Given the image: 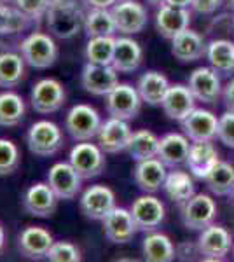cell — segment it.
<instances>
[{
    "label": "cell",
    "mask_w": 234,
    "mask_h": 262,
    "mask_svg": "<svg viewBox=\"0 0 234 262\" xmlns=\"http://www.w3.org/2000/svg\"><path fill=\"white\" fill-rule=\"evenodd\" d=\"M227 4H229V7L234 11V0H227Z\"/></svg>",
    "instance_id": "cell-49"
},
{
    "label": "cell",
    "mask_w": 234,
    "mask_h": 262,
    "mask_svg": "<svg viewBox=\"0 0 234 262\" xmlns=\"http://www.w3.org/2000/svg\"><path fill=\"white\" fill-rule=\"evenodd\" d=\"M147 4H148V6L157 7V9H159L161 6H164V4H166V0H147Z\"/></svg>",
    "instance_id": "cell-48"
},
{
    "label": "cell",
    "mask_w": 234,
    "mask_h": 262,
    "mask_svg": "<svg viewBox=\"0 0 234 262\" xmlns=\"http://www.w3.org/2000/svg\"><path fill=\"white\" fill-rule=\"evenodd\" d=\"M101 222H103L105 238L110 243L116 245L130 243L138 231L133 215H131V210L122 208V206H116Z\"/></svg>",
    "instance_id": "cell-15"
},
{
    "label": "cell",
    "mask_w": 234,
    "mask_h": 262,
    "mask_svg": "<svg viewBox=\"0 0 234 262\" xmlns=\"http://www.w3.org/2000/svg\"><path fill=\"white\" fill-rule=\"evenodd\" d=\"M189 88L193 91L196 101L203 103H217L222 95V84H220L219 72L211 67H199L189 77Z\"/></svg>",
    "instance_id": "cell-17"
},
{
    "label": "cell",
    "mask_w": 234,
    "mask_h": 262,
    "mask_svg": "<svg viewBox=\"0 0 234 262\" xmlns=\"http://www.w3.org/2000/svg\"><path fill=\"white\" fill-rule=\"evenodd\" d=\"M131 215L135 219L138 231L152 232L164 221V205L156 196H140L131 205Z\"/></svg>",
    "instance_id": "cell-16"
},
{
    "label": "cell",
    "mask_w": 234,
    "mask_h": 262,
    "mask_svg": "<svg viewBox=\"0 0 234 262\" xmlns=\"http://www.w3.org/2000/svg\"><path fill=\"white\" fill-rule=\"evenodd\" d=\"M182 128L189 140L193 142H211L217 138L219 119L214 112L205 108H194L189 116L182 121Z\"/></svg>",
    "instance_id": "cell-18"
},
{
    "label": "cell",
    "mask_w": 234,
    "mask_h": 262,
    "mask_svg": "<svg viewBox=\"0 0 234 262\" xmlns=\"http://www.w3.org/2000/svg\"><path fill=\"white\" fill-rule=\"evenodd\" d=\"M142 252L148 262H172L175 259V247L163 232H148L142 243Z\"/></svg>",
    "instance_id": "cell-30"
},
{
    "label": "cell",
    "mask_w": 234,
    "mask_h": 262,
    "mask_svg": "<svg viewBox=\"0 0 234 262\" xmlns=\"http://www.w3.org/2000/svg\"><path fill=\"white\" fill-rule=\"evenodd\" d=\"M46 259L53 262H80L82 260V255H80V250L74 243L54 242L51 245Z\"/></svg>",
    "instance_id": "cell-39"
},
{
    "label": "cell",
    "mask_w": 234,
    "mask_h": 262,
    "mask_svg": "<svg viewBox=\"0 0 234 262\" xmlns=\"http://www.w3.org/2000/svg\"><path fill=\"white\" fill-rule=\"evenodd\" d=\"M11 14H12V6L0 2V37L7 35L9 30V23H11Z\"/></svg>",
    "instance_id": "cell-43"
},
{
    "label": "cell",
    "mask_w": 234,
    "mask_h": 262,
    "mask_svg": "<svg viewBox=\"0 0 234 262\" xmlns=\"http://www.w3.org/2000/svg\"><path fill=\"white\" fill-rule=\"evenodd\" d=\"M59 198L54 194L48 182H39V184L30 185L21 196V205L25 212L32 217L49 219L53 217L58 208Z\"/></svg>",
    "instance_id": "cell-9"
},
{
    "label": "cell",
    "mask_w": 234,
    "mask_h": 262,
    "mask_svg": "<svg viewBox=\"0 0 234 262\" xmlns=\"http://www.w3.org/2000/svg\"><path fill=\"white\" fill-rule=\"evenodd\" d=\"M143 51L137 40L130 39L127 35L116 39V51H114L112 67L119 74H133L142 65Z\"/></svg>",
    "instance_id": "cell-27"
},
{
    "label": "cell",
    "mask_w": 234,
    "mask_h": 262,
    "mask_svg": "<svg viewBox=\"0 0 234 262\" xmlns=\"http://www.w3.org/2000/svg\"><path fill=\"white\" fill-rule=\"evenodd\" d=\"M161 107H163L164 114L168 116V119L182 122L196 108V98L189 86L169 84Z\"/></svg>",
    "instance_id": "cell-21"
},
{
    "label": "cell",
    "mask_w": 234,
    "mask_h": 262,
    "mask_svg": "<svg viewBox=\"0 0 234 262\" xmlns=\"http://www.w3.org/2000/svg\"><path fill=\"white\" fill-rule=\"evenodd\" d=\"M142 96L137 88L131 84L119 82L112 91L105 96V107L110 117L131 121L142 111Z\"/></svg>",
    "instance_id": "cell-4"
},
{
    "label": "cell",
    "mask_w": 234,
    "mask_h": 262,
    "mask_svg": "<svg viewBox=\"0 0 234 262\" xmlns=\"http://www.w3.org/2000/svg\"><path fill=\"white\" fill-rule=\"evenodd\" d=\"M232 257H234V245H232Z\"/></svg>",
    "instance_id": "cell-50"
},
{
    "label": "cell",
    "mask_w": 234,
    "mask_h": 262,
    "mask_svg": "<svg viewBox=\"0 0 234 262\" xmlns=\"http://www.w3.org/2000/svg\"><path fill=\"white\" fill-rule=\"evenodd\" d=\"M91 9H110L117 0H84Z\"/></svg>",
    "instance_id": "cell-45"
},
{
    "label": "cell",
    "mask_w": 234,
    "mask_h": 262,
    "mask_svg": "<svg viewBox=\"0 0 234 262\" xmlns=\"http://www.w3.org/2000/svg\"><path fill=\"white\" fill-rule=\"evenodd\" d=\"M65 100L67 93L63 84L51 77L40 79L39 82H35V86L32 88V93H30V101H32L33 111L37 114H42V116L58 112L65 105Z\"/></svg>",
    "instance_id": "cell-8"
},
{
    "label": "cell",
    "mask_w": 234,
    "mask_h": 262,
    "mask_svg": "<svg viewBox=\"0 0 234 262\" xmlns=\"http://www.w3.org/2000/svg\"><path fill=\"white\" fill-rule=\"evenodd\" d=\"M169 88V82L161 72L151 70L145 72L142 77L138 79L137 90L142 96V101H145L151 107H157V105L163 103L164 95Z\"/></svg>",
    "instance_id": "cell-28"
},
{
    "label": "cell",
    "mask_w": 234,
    "mask_h": 262,
    "mask_svg": "<svg viewBox=\"0 0 234 262\" xmlns=\"http://www.w3.org/2000/svg\"><path fill=\"white\" fill-rule=\"evenodd\" d=\"M25 112L27 107L18 93L9 90L0 93V126L4 128L18 126L25 119Z\"/></svg>",
    "instance_id": "cell-35"
},
{
    "label": "cell",
    "mask_w": 234,
    "mask_h": 262,
    "mask_svg": "<svg viewBox=\"0 0 234 262\" xmlns=\"http://www.w3.org/2000/svg\"><path fill=\"white\" fill-rule=\"evenodd\" d=\"M53 0H11V6H14L19 12H23L28 19L39 21L44 18Z\"/></svg>",
    "instance_id": "cell-40"
},
{
    "label": "cell",
    "mask_w": 234,
    "mask_h": 262,
    "mask_svg": "<svg viewBox=\"0 0 234 262\" xmlns=\"http://www.w3.org/2000/svg\"><path fill=\"white\" fill-rule=\"evenodd\" d=\"M222 98H224V105L227 111L234 112V79L227 82V86L224 88L222 91Z\"/></svg>",
    "instance_id": "cell-44"
},
{
    "label": "cell",
    "mask_w": 234,
    "mask_h": 262,
    "mask_svg": "<svg viewBox=\"0 0 234 262\" xmlns=\"http://www.w3.org/2000/svg\"><path fill=\"white\" fill-rule=\"evenodd\" d=\"M157 149H159V138L148 129H138L131 135L130 145H127V154L133 161H145V159L157 158Z\"/></svg>",
    "instance_id": "cell-34"
},
{
    "label": "cell",
    "mask_w": 234,
    "mask_h": 262,
    "mask_svg": "<svg viewBox=\"0 0 234 262\" xmlns=\"http://www.w3.org/2000/svg\"><path fill=\"white\" fill-rule=\"evenodd\" d=\"M48 184L59 200L70 201L77 198L82 185V177L70 163H56L48 171Z\"/></svg>",
    "instance_id": "cell-14"
},
{
    "label": "cell",
    "mask_w": 234,
    "mask_h": 262,
    "mask_svg": "<svg viewBox=\"0 0 234 262\" xmlns=\"http://www.w3.org/2000/svg\"><path fill=\"white\" fill-rule=\"evenodd\" d=\"M205 182L215 196H234V166L231 163L219 161L205 177Z\"/></svg>",
    "instance_id": "cell-32"
},
{
    "label": "cell",
    "mask_w": 234,
    "mask_h": 262,
    "mask_svg": "<svg viewBox=\"0 0 234 262\" xmlns=\"http://www.w3.org/2000/svg\"><path fill=\"white\" fill-rule=\"evenodd\" d=\"M166 4L175 6V7H189V6H193V0H166Z\"/></svg>",
    "instance_id": "cell-46"
},
{
    "label": "cell",
    "mask_w": 234,
    "mask_h": 262,
    "mask_svg": "<svg viewBox=\"0 0 234 262\" xmlns=\"http://www.w3.org/2000/svg\"><path fill=\"white\" fill-rule=\"evenodd\" d=\"M116 37H91L86 46V60L95 65H112Z\"/></svg>",
    "instance_id": "cell-37"
},
{
    "label": "cell",
    "mask_w": 234,
    "mask_h": 262,
    "mask_svg": "<svg viewBox=\"0 0 234 262\" xmlns=\"http://www.w3.org/2000/svg\"><path fill=\"white\" fill-rule=\"evenodd\" d=\"M110 12L117 32L122 35H135L147 27V9L137 0H117L110 7Z\"/></svg>",
    "instance_id": "cell-7"
},
{
    "label": "cell",
    "mask_w": 234,
    "mask_h": 262,
    "mask_svg": "<svg viewBox=\"0 0 234 262\" xmlns=\"http://www.w3.org/2000/svg\"><path fill=\"white\" fill-rule=\"evenodd\" d=\"M166 164L159 158H151L145 161H138L133 170L135 184L147 194H154L161 191L166 180Z\"/></svg>",
    "instance_id": "cell-22"
},
{
    "label": "cell",
    "mask_w": 234,
    "mask_h": 262,
    "mask_svg": "<svg viewBox=\"0 0 234 262\" xmlns=\"http://www.w3.org/2000/svg\"><path fill=\"white\" fill-rule=\"evenodd\" d=\"M206 58L211 69L220 75L234 74V44L231 40H211L206 49Z\"/></svg>",
    "instance_id": "cell-31"
},
{
    "label": "cell",
    "mask_w": 234,
    "mask_h": 262,
    "mask_svg": "<svg viewBox=\"0 0 234 262\" xmlns=\"http://www.w3.org/2000/svg\"><path fill=\"white\" fill-rule=\"evenodd\" d=\"M4 247H6V232H4V227L0 226V253L4 252Z\"/></svg>",
    "instance_id": "cell-47"
},
{
    "label": "cell",
    "mask_w": 234,
    "mask_h": 262,
    "mask_svg": "<svg viewBox=\"0 0 234 262\" xmlns=\"http://www.w3.org/2000/svg\"><path fill=\"white\" fill-rule=\"evenodd\" d=\"M69 163L75 168V171L82 177V180L96 179L103 173L107 161H105V152L100 145L88 142H80L70 150Z\"/></svg>",
    "instance_id": "cell-6"
},
{
    "label": "cell",
    "mask_w": 234,
    "mask_h": 262,
    "mask_svg": "<svg viewBox=\"0 0 234 262\" xmlns=\"http://www.w3.org/2000/svg\"><path fill=\"white\" fill-rule=\"evenodd\" d=\"M189 23L190 12L187 11V7H175L169 6V4H164L156 12V28L159 32V35H163L164 39L172 40L180 32L189 28Z\"/></svg>",
    "instance_id": "cell-23"
},
{
    "label": "cell",
    "mask_w": 234,
    "mask_h": 262,
    "mask_svg": "<svg viewBox=\"0 0 234 262\" xmlns=\"http://www.w3.org/2000/svg\"><path fill=\"white\" fill-rule=\"evenodd\" d=\"M232 238L229 234V231L222 226H217V224H211V226L205 227L201 231L198 238V248L206 259L217 260V259H224L229 252L232 250Z\"/></svg>",
    "instance_id": "cell-19"
},
{
    "label": "cell",
    "mask_w": 234,
    "mask_h": 262,
    "mask_svg": "<svg viewBox=\"0 0 234 262\" xmlns=\"http://www.w3.org/2000/svg\"><path fill=\"white\" fill-rule=\"evenodd\" d=\"M19 54L32 69L44 70L58 60V46L51 35L44 32H32L19 44Z\"/></svg>",
    "instance_id": "cell-2"
},
{
    "label": "cell",
    "mask_w": 234,
    "mask_h": 262,
    "mask_svg": "<svg viewBox=\"0 0 234 262\" xmlns=\"http://www.w3.org/2000/svg\"><path fill=\"white\" fill-rule=\"evenodd\" d=\"M217 217V205L208 194H194L182 205V221L190 231H203Z\"/></svg>",
    "instance_id": "cell-11"
},
{
    "label": "cell",
    "mask_w": 234,
    "mask_h": 262,
    "mask_svg": "<svg viewBox=\"0 0 234 262\" xmlns=\"http://www.w3.org/2000/svg\"><path fill=\"white\" fill-rule=\"evenodd\" d=\"M79 206L82 215L89 221H103L116 208V194L107 185H91L82 192Z\"/></svg>",
    "instance_id": "cell-10"
},
{
    "label": "cell",
    "mask_w": 234,
    "mask_h": 262,
    "mask_svg": "<svg viewBox=\"0 0 234 262\" xmlns=\"http://www.w3.org/2000/svg\"><path fill=\"white\" fill-rule=\"evenodd\" d=\"M133 131L130 128V122L117 117H110L105 122H101L98 131V145L105 154H117L127 149Z\"/></svg>",
    "instance_id": "cell-13"
},
{
    "label": "cell",
    "mask_w": 234,
    "mask_h": 262,
    "mask_svg": "<svg viewBox=\"0 0 234 262\" xmlns=\"http://www.w3.org/2000/svg\"><path fill=\"white\" fill-rule=\"evenodd\" d=\"M84 32L91 37H114L117 32L110 9H91L84 19Z\"/></svg>",
    "instance_id": "cell-36"
},
{
    "label": "cell",
    "mask_w": 234,
    "mask_h": 262,
    "mask_svg": "<svg viewBox=\"0 0 234 262\" xmlns=\"http://www.w3.org/2000/svg\"><path fill=\"white\" fill-rule=\"evenodd\" d=\"M217 138L229 149H234V112L227 111L219 117V131Z\"/></svg>",
    "instance_id": "cell-41"
},
{
    "label": "cell",
    "mask_w": 234,
    "mask_h": 262,
    "mask_svg": "<svg viewBox=\"0 0 234 262\" xmlns=\"http://www.w3.org/2000/svg\"><path fill=\"white\" fill-rule=\"evenodd\" d=\"M82 7L77 0H53L46 12L48 30L58 39H72L77 35L80 28H84Z\"/></svg>",
    "instance_id": "cell-1"
},
{
    "label": "cell",
    "mask_w": 234,
    "mask_h": 262,
    "mask_svg": "<svg viewBox=\"0 0 234 262\" xmlns=\"http://www.w3.org/2000/svg\"><path fill=\"white\" fill-rule=\"evenodd\" d=\"M100 114L88 103L74 105L65 117V129L77 142H88L95 138L100 131Z\"/></svg>",
    "instance_id": "cell-5"
},
{
    "label": "cell",
    "mask_w": 234,
    "mask_h": 262,
    "mask_svg": "<svg viewBox=\"0 0 234 262\" xmlns=\"http://www.w3.org/2000/svg\"><path fill=\"white\" fill-rule=\"evenodd\" d=\"M190 143L185 135L180 133H168L159 138V149H157V158L163 161L166 166L175 168L187 163L189 158Z\"/></svg>",
    "instance_id": "cell-26"
},
{
    "label": "cell",
    "mask_w": 234,
    "mask_h": 262,
    "mask_svg": "<svg viewBox=\"0 0 234 262\" xmlns=\"http://www.w3.org/2000/svg\"><path fill=\"white\" fill-rule=\"evenodd\" d=\"M219 161V152L211 142H193L185 164L196 179L205 180V177Z\"/></svg>",
    "instance_id": "cell-24"
},
{
    "label": "cell",
    "mask_w": 234,
    "mask_h": 262,
    "mask_svg": "<svg viewBox=\"0 0 234 262\" xmlns=\"http://www.w3.org/2000/svg\"><path fill=\"white\" fill-rule=\"evenodd\" d=\"M222 0H193V9L199 14H211L220 7Z\"/></svg>",
    "instance_id": "cell-42"
},
{
    "label": "cell",
    "mask_w": 234,
    "mask_h": 262,
    "mask_svg": "<svg viewBox=\"0 0 234 262\" xmlns=\"http://www.w3.org/2000/svg\"><path fill=\"white\" fill-rule=\"evenodd\" d=\"M21 163L19 149L14 142L0 138V177L12 175Z\"/></svg>",
    "instance_id": "cell-38"
},
{
    "label": "cell",
    "mask_w": 234,
    "mask_h": 262,
    "mask_svg": "<svg viewBox=\"0 0 234 262\" xmlns=\"http://www.w3.org/2000/svg\"><path fill=\"white\" fill-rule=\"evenodd\" d=\"M163 191L173 203H177V205L182 206L185 201H189L190 198L194 196L193 177H190L187 171H182V170L169 171L168 175H166Z\"/></svg>",
    "instance_id": "cell-29"
},
{
    "label": "cell",
    "mask_w": 234,
    "mask_h": 262,
    "mask_svg": "<svg viewBox=\"0 0 234 262\" xmlns=\"http://www.w3.org/2000/svg\"><path fill=\"white\" fill-rule=\"evenodd\" d=\"M25 61L18 53H0V88L12 90L23 81Z\"/></svg>",
    "instance_id": "cell-33"
},
{
    "label": "cell",
    "mask_w": 234,
    "mask_h": 262,
    "mask_svg": "<svg viewBox=\"0 0 234 262\" xmlns=\"http://www.w3.org/2000/svg\"><path fill=\"white\" fill-rule=\"evenodd\" d=\"M27 143L32 154L39 156V158H49L63 147V133L54 122L37 121L30 126Z\"/></svg>",
    "instance_id": "cell-3"
},
{
    "label": "cell",
    "mask_w": 234,
    "mask_h": 262,
    "mask_svg": "<svg viewBox=\"0 0 234 262\" xmlns=\"http://www.w3.org/2000/svg\"><path fill=\"white\" fill-rule=\"evenodd\" d=\"M206 49L208 46L205 44L203 37L198 32L190 30V28H185L184 32H180L177 37L172 39L173 56L184 63H190L206 56Z\"/></svg>",
    "instance_id": "cell-25"
},
{
    "label": "cell",
    "mask_w": 234,
    "mask_h": 262,
    "mask_svg": "<svg viewBox=\"0 0 234 262\" xmlns=\"http://www.w3.org/2000/svg\"><path fill=\"white\" fill-rule=\"evenodd\" d=\"M80 84L91 95L107 96L119 84V72L112 65H95L88 61L80 74Z\"/></svg>",
    "instance_id": "cell-12"
},
{
    "label": "cell",
    "mask_w": 234,
    "mask_h": 262,
    "mask_svg": "<svg viewBox=\"0 0 234 262\" xmlns=\"http://www.w3.org/2000/svg\"><path fill=\"white\" fill-rule=\"evenodd\" d=\"M53 243L54 239L48 229L39 226H28L18 236V252L27 259L40 260L48 255Z\"/></svg>",
    "instance_id": "cell-20"
}]
</instances>
